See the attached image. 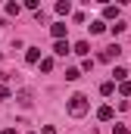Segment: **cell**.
Wrapping results in <instances>:
<instances>
[{"instance_id": "cell-1", "label": "cell", "mask_w": 131, "mask_h": 134, "mask_svg": "<svg viewBox=\"0 0 131 134\" xmlns=\"http://www.w3.org/2000/svg\"><path fill=\"white\" fill-rule=\"evenodd\" d=\"M66 109H69V115H72V119H81V115H88L91 103H88V97H84V94H72V97H69V103H66Z\"/></svg>"}, {"instance_id": "cell-2", "label": "cell", "mask_w": 131, "mask_h": 134, "mask_svg": "<svg viewBox=\"0 0 131 134\" xmlns=\"http://www.w3.org/2000/svg\"><path fill=\"white\" fill-rule=\"evenodd\" d=\"M119 53H122V47H119V44H112V47L100 50V63H112V59H119Z\"/></svg>"}, {"instance_id": "cell-3", "label": "cell", "mask_w": 131, "mask_h": 134, "mask_svg": "<svg viewBox=\"0 0 131 134\" xmlns=\"http://www.w3.org/2000/svg\"><path fill=\"white\" fill-rule=\"evenodd\" d=\"M66 31H69L66 22H53V25H50V34H53L56 41H66Z\"/></svg>"}, {"instance_id": "cell-4", "label": "cell", "mask_w": 131, "mask_h": 134, "mask_svg": "<svg viewBox=\"0 0 131 134\" xmlns=\"http://www.w3.org/2000/svg\"><path fill=\"white\" fill-rule=\"evenodd\" d=\"M16 100H19V106H25V109H28V106L34 103V94H31V91H19V94H16Z\"/></svg>"}, {"instance_id": "cell-5", "label": "cell", "mask_w": 131, "mask_h": 134, "mask_svg": "<svg viewBox=\"0 0 131 134\" xmlns=\"http://www.w3.org/2000/svg\"><path fill=\"white\" fill-rule=\"evenodd\" d=\"M25 63H28V66H37V63H41V50H37V47H28V53H25Z\"/></svg>"}, {"instance_id": "cell-6", "label": "cell", "mask_w": 131, "mask_h": 134, "mask_svg": "<svg viewBox=\"0 0 131 134\" xmlns=\"http://www.w3.org/2000/svg\"><path fill=\"white\" fill-rule=\"evenodd\" d=\"M72 53H78V56H84V59H88V53H91V44H88V41H78V44L72 47Z\"/></svg>"}, {"instance_id": "cell-7", "label": "cell", "mask_w": 131, "mask_h": 134, "mask_svg": "<svg viewBox=\"0 0 131 134\" xmlns=\"http://www.w3.org/2000/svg\"><path fill=\"white\" fill-rule=\"evenodd\" d=\"M112 115H116L112 106H100V109H97V119H100V122H112Z\"/></svg>"}, {"instance_id": "cell-8", "label": "cell", "mask_w": 131, "mask_h": 134, "mask_svg": "<svg viewBox=\"0 0 131 134\" xmlns=\"http://www.w3.org/2000/svg\"><path fill=\"white\" fill-rule=\"evenodd\" d=\"M53 53H56V56H66V53H72L69 41H56V44H53Z\"/></svg>"}, {"instance_id": "cell-9", "label": "cell", "mask_w": 131, "mask_h": 134, "mask_svg": "<svg viewBox=\"0 0 131 134\" xmlns=\"http://www.w3.org/2000/svg\"><path fill=\"white\" fill-rule=\"evenodd\" d=\"M103 19H116V22H119V6L106 3V6H103Z\"/></svg>"}, {"instance_id": "cell-10", "label": "cell", "mask_w": 131, "mask_h": 134, "mask_svg": "<svg viewBox=\"0 0 131 134\" xmlns=\"http://www.w3.org/2000/svg\"><path fill=\"white\" fill-rule=\"evenodd\" d=\"M112 81H119V84H122V81H128V69L116 66V69H112Z\"/></svg>"}, {"instance_id": "cell-11", "label": "cell", "mask_w": 131, "mask_h": 134, "mask_svg": "<svg viewBox=\"0 0 131 134\" xmlns=\"http://www.w3.org/2000/svg\"><path fill=\"white\" fill-rule=\"evenodd\" d=\"M88 28H91V34H103V31H106V22H103V19H97V22H91Z\"/></svg>"}, {"instance_id": "cell-12", "label": "cell", "mask_w": 131, "mask_h": 134, "mask_svg": "<svg viewBox=\"0 0 131 134\" xmlns=\"http://www.w3.org/2000/svg\"><path fill=\"white\" fill-rule=\"evenodd\" d=\"M112 91H116V81H103L100 84V94L103 97H112Z\"/></svg>"}, {"instance_id": "cell-13", "label": "cell", "mask_w": 131, "mask_h": 134, "mask_svg": "<svg viewBox=\"0 0 131 134\" xmlns=\"http://www.w3.org/2000/svg\"><path fill=\"white\" fill-rule=\"evenodd\" d=\"M56 13H59V16H69V13H72V3H69V0H59V3H56Z\"/></svg>"}, {"instance_id": "cell-14", "label": "cell", "mask_w": 131, "mask_h": 134, "mask_svg": "<svg viewBox=\"0 0 131 134\" xmlns=\"http://www.w3.org/2000/svg\"><path fill=\"white\" fill-rule=\"evenodd\" d=\"M81 78V69H66V81H78Z\"/></svg>"}, {"instance_id": "cell-15", "label": "cell", "mask_w": 131, "mask_h": 134, "mask_svg": "<svg viewBox=\"0 0 131 134\" xmlns=\"http://www.w3.org/2000/svg\"><path fill=\"white\" fill-rule=\"evenodd\" d=\"M19 13H22L19 3H6V16H19Z\"/></svg>"}, {"instance_id": "cell-16", "label": "cell", "mask_w": 131, "mask_h": 134, "mask_svg": "<svg viewBox=\"0 0 131 134\" xmlns=\"http://www.w3.org/2000/svg\"><path fill=\"white\" fill-rule=\"evenodd\" d=\"M41 72H53V59H50V56L41 59Z\"/></svg>"}, {"instance_id": "cell-17", "label": "cell", "mask_w": 131, "mask_h": 134, "mask_svg": "<svg viewBox=\"0 0 131 134\" xmlns=\"http://www.w3.org/2000/svg\"><path fill=\"white\" fill-rule=\"evenodd\" d=\"M119 94H122V97H131V81H122V84H119Z\"/></svg>"}, {"instance_id": "cell-18", "label": "cell", "mask_w": 131, "mask_h": 134, "mask_svg": "<svg viewBox=\"0 0 131 134\" xmlns=\"http://www.w3.org/2000/svg\"><path fill=\"white\" fill-rule=\"evenodd\" d=\"M9 97H13V91H9L6 84H0V100H9Z\"/></svg>"}, {"instance_id": "cell-19", "label": "cell", "mask_w": 131, "mask_h": 134, "mask_svg": "<svg viewBox=\"0 0 131 134\" xmlns=\"http://www.w3.org/2000/svg\"><path fill=\"white\" fill-rule=\"evenodd\" d=\"M125 31V22H122V19H119V22H116V25H112V34H122Z\"/></svg>"}, {"instance_id": "cell-20", "label": "cell", "mask_w": 131, "mask_h": 134, "mask_svg": "<svg viewBox=\"0 0 131 134\" xmlns=\"http://www.w3.org/2000/svg\"><path fill=\"white\" fill-rule=\"evenodd\" d=\"M112 134H128V128L125 125H112Z\"/></svg>"}, {"instance_id": "cell-21", "label": "cell", "mask_w": 131, "mask_h": 134, "mask_svg": "<svg viewBox=\"0 0 131 134\" xmlns=\"http://www.w3.org/2000/svg\"><path fill=\"white\" fill-rule=\"evenodd\" d=\"M44 134H56V125H44Z\"/></svg>"}, {"instance_id": "cell-22", "label": "cell", "mask_w": 131, "mask_h": 134, "mask_svg": "<svg viewBox=\"0 0 131 134\" xmlns=\"http://www.w3.org/2000/svg\"><path fill=\"white\" fill-rule=\"evenodd\" d=\"M0 134H16V128H3V131H0Z\"/></svg>"}]
</instances>
